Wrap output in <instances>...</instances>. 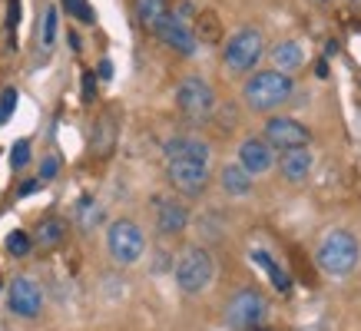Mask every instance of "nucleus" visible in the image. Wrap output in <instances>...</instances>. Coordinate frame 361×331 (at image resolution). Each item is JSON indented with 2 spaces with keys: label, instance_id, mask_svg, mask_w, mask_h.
Listing matches in <instances>:
<instances>
[{
  "label": "nucleus",
  "instance_id": "obj_1",
  "mask_svg": "<svg viewBox=\"0 0 361 331\" xmlns=\"http://www.w3.org/2000/svg\"><path fill=\"white\" fill-rule=\"evenodd\" d=\"M295 93V83L288 73H279V70H262V73H255V77L245 80V87H242V99H245V106L255 113H272L279 106H285L288 99Z\"/></svg>",
  "mask_w": 361,
  "mask_h": 331
},
{
  "label": "nucleus",
  "instance_id": "obj_2",
  "mask_svg": "<svg viewBox=\"0 0 361 331\" xmlns=\"http://www.w3.org/2000/svg\"><path fill=\"white\" fill-rule=\"evenodd\" d=\"M358 258H361L358 239H355L351 232H345V229L329 232V235L318 242V252H315L318 268H322L325 275H331V278L351 275V272H355V265H358Z\"/></svg>",
  "mask_w": 361,
  "mask_h": 331
},
{
  "label": "nucleus",
  "instance_id": "obj_3",
  "mask_svg": "<svg viewBox=\"0 0 361 331\" xmlns=\"http://www.w3.org/2000/svg\"><path fill=\"white\" fill-rule=\"evenodd\" d=\"M212 275H216V262H212V255L202 245H189L176 258V285L183 288L186 295L206 292L212 285Z\"/></svg>",
  "mask_w": 361,
  "mask_h": 331
},
{
  "label": "nucleus",
  "instance_id": "obj_4",
  "mask_svg": "<svg viewBox=\"0 0 361 331\" xmlns=\"http://www.w3.org/2000/svg\"><path fill=\"white\" fill-rule=\"evenodd\" d=\"M265 315H269V305H265V298L259 288H242V292H235V295L229 298L226 311H222L226 328H232V331H255L262 325Z\"/></svg>",
  "mask_w": 361,
  "mask_h": 331
},
{
  "label": "nucleus",
  "instance_id": "obj_5",
  "mask_svg": "<svg viewBox=\"0 0 361 331\" xmlns=\"http://www.w3.org/2000/svg\"><path fill=\"white\" fill-rule=\"evenodd\" d=\"M106 252L116 265H136L146 252V235L133 219H116L106 229Z\"/></svg>",
  "mask_w": 361,
  "mask_h": 331
},
{
  "label": "nucleus",
  "instance_id": "obj_6",
  "mask_svg": "<svg viewBox=\"0 0 361 331\" xmlns=\"http://www.w3.org/2000/svg\"><path fill=\"white\" fill-rule=\"evenodd\" d=\"M262 56H265V37L255 27H242L239 33H232L226 50H222V60H226L232 73H249Z\"/></svg>",
  "mask_w": 361,
  "mask_h": 331
},
{
  "label": "nucleus",
  "instance_id": "obj_7",
  "mask_svg": "<svg viewBox=\"0 0 361 331\" xmlns=\"http://www.w3.org/2000/svg\"><path fill=\"white\" fill-rule=\"evenodd\" d=\"M262 139L272 146L275 153H292V149H308L312 130L305 123L292 120V116H269L262 126Z\"/></svg>",
  "mask_w": 361,
  "mask_h": 331
},
{
  "label": "nucleus",
  "instance_id": "obj_8",
  "mask_svg": "<svg viewBox=\"0 0 361 331\" xmlns=\"http://www.w3.org/2000/svg\"><path fill=\"white\" fill-rule=\"evenodd\" d=\"M176 106L189 120H209L216 113V89L202 77H186L176 87Z\"/></svg>",
  "mask_w": 361,
  "mask_h": 331
},
{
  "label": "nucleus",
  "instance_id": "obj_9",
  "mask_svg": "<svg viewBox=\"0 0 361 331\" xmlns=\"http://www.w3.org/2000/svg\"><path fill=\"white\" fill-rule=\"evenodd\" d=\"M166 176H169V182H173V189L179 196L196 199L209 186V163H199V159H166Z\"/></svg>",
  "mask_w": 361,
  "mask_h": 331
},
{
  "label": "nucleus",
  "instance_id": "obj_10",
  "mask_svg": "<svg viewBox=\"0 0 361 331\" xmlns=\"http://www.w3.org/2000/svg\"><path fill=\"white\" fill-rule=\"evenodd\" d=\"M7 301H11V311L17 318H37L44 311V288L37 285L33 278L17 275L7 288Z\"/></svg>",
  "mask_w": 361,
  "mask_h": 331
},
{
  "label": "nucleus",
  "instance_id": "obj_11",
  "mask_svg": "<svg viewBox=\"0 0 361 331\" xmlns=\"http://www.w3.org/2000/svg\"><path fill=\"white\" fill-rule=\"evenodd\" d=\"M156 37L163 40L166 46H173L176 54H183V56H192L199 50V40H196V27L186 20H179L173 11L166 13L163 20L156 23Z\"/></svg>",
  "mask_w": 361,
  "mask_h": 331
},
{
  "label": "nucleus",
  "instance_id": "obj_12",
  "mask_svg": "<svg viewBox=\"0 0 361 331\" xmlns=\"http://www.w3.org/2000/svg\"><path fill=\"white\" fill-rule=\"evenodd\" d=\"M239 166L249 176H262V173H269L275 166V149L265 143L262 136H249L239 146Z\"/></svg>",
  "mask_w": 361,
  "mask_h": 331
},
{
  "label": "nucleus",
  "instance_id": "obj_13",
  "mask_svg": "<svg viewBox=\"0 0 361 331\" xmlns=\"http://www.w3.org/2000/svg\"><path fill=\"white\" fill-rule=\"evenodd\" d=\"M189 225V209L179 199H156V229L163 235H179Z\"/></svg>",
  "mask_w": 361,
  "mask_h": 331
},
{
  "label": "nucleus",
  "instance_id": "obj_14",
  "mask_svg": "<svg viewBox=\"0 0 361 331\" xmlns=\"http://www.w3.org/2000/svg\"><path fill=\"white\" fill-rule=\"evenodd\" d=\"M163 153H166V159H199V163H209V159H212L209 143L199 139V136H173V139L163 146Z\"/></svg>",
  "mask_w": 361,
  "mask_h": 331
},
{
  "label": "nucleus",
  "instance_id": "obj_15",
  "mask_svg": "<svg viewBox=\"0 0 361 331\" xmlns=\"http://www.w3.org/2000/svg\"><path fill=\"white\" fill-rule=\"evenodd\" d=\"M312 166H315V156L308 153V149H292V153H282L279 169H282L285 182H305Z\"/></svg>",
  "mask_w": 361,
  "mask_h": 331
},
{
  "label": "nucleus",
  "instance_id": "obj_16",
  "mask_svg": "<svg viewBox=\"0 0 361 331\" xmlns=\"http://www.w3.org/2000/svg\"><path fill=\"white\" fill-rule=\"evenodd\" d=\"M272 70H279V73H292V70H298V66L305 63V46L298 44V40H282V44L272 46Z\"/></svg>",
  "mask_w": 361,
  "mask_h": 331
},
{
  "label": "nucleus",
  "instance_id": "obj_17",
  "mask_svg": "<svg viewBox=\"0 0 361 331\" xmlns=\"http://www.w3.org/2000/svg\"><path fill=\"white\" fill-rule=\"evenodd\" d=\"M219 186L226 189L229 196H249V192H252V176L242 169L239 163H229V166H222Z\"/></svg>",
  "mask_w": 361,
  "mask_h": 331
},
{
  "label": "nucleus",
  "instance_id": "obj_18",
  "mask_svg": "<svg viewBox=\"0 0 361 331\" xmlns=\"http://www.w3.org/2000/svg\"><path fill=\"white\" fill-rule=\"evenodd\" d=\"M169 13V0H136V20L146 30H156V23Z\"/></svg>",
  "mask_w": 361,
  "mask_h": 331
},
{
  "label": "nucleus",
  "instance_id": "obj_19",
  "mask_svg": "<svg viewBox=\"0 0 361 331\" xmlns=\"http://www.w3.org/2000/svg\"><path fill=\"white\" fill-rule=\"evenodd\" d=\"M252 258H255V262H259V265L265 268V272H269V278H272V285L279 288V292H288V288H292V278H288V272H285L282 265L275 262V258H272L269 252L255 249V252H252Z\"/></svg>",
  "mask_w": 361,
  "mask_h": 331
},
{
  "label": "nucleus",
  "instance_id": "obj_20",
  "mask_svg": "<svg viewBox=\"0 0 361 331\" xmlns=\"http://www.w3.org/2000/svg\"><path fill=\"white\" fill-rule=\"evenodd\" d=\"M99 222H103V209H99V206L90 196H83L77 202V225L83 232H90V229H97Z\"/></svg>",
  "mask_w": 361,
  "mask_h": 331
},
{
  "label": "nucleus",
  "instance_id": "obj_21",
  "mask_svg": "<svg viewBox=\"0 0 361 331\" xmlns=\"http://www.w3.org/2000/svg\"><path fill=\"white\" fill-rule=\"evenodd\" d=\"M66 235V225L60 219H44L40 225H37V242L44 245V249H54V245L63 242Z\"/></svg>",
  "mask_w": 361,
  "mask_h": 331
},
{
  "label": "nucleus",
  "instance_id": "obj_22",
  "mask_svg": "<svg viewBox=\"0 0 361 331\" xmlns=\"http://www.w3.org/2000/svg\"><path fill=\"white\" fill-rule=\"evenodd\" d=\"M199 33H196V40L202 37V40H219V17L216 13H199Z\"/></svg>",
  "mask_w": 361,
  "mask_h": 331
},
{
  "label": "nucleus",
  "instance_id": "obj_23",
  "mask_svg": "<svg viewBox=\"0 0 361 331\" xmlns=\"http://www.w3.org/2000/svg\"><path fill=\"white\" fill-rule=\"evenodd\" d=\"M56 23H60V11L56 7H47V17H44V46H54V40H56Z\"/></svg>",
  "mask_w": 361,
  "mask_h": 331
},
{
  "label": "nucleus",
  "instance_id": "obj_24",
  "mask_svg": "<svg viewBox=\"0 0 361 331\" xmlns=\"http://www.w3.org/2000/svg\"><path fill=\"white\" fill-rule=\"evenodd\" d=\"M7 252L11 255H27L30 252V235H27V232H11V235H7Z\"/></svg>",
  "mask_w": 361,
  "mask_h": 331
},
{
  "label": "nucleus",
  "instance_id": "obj_25",
  "mask_svg": "<svg viewBox=\"0 0 361 331\" xmlns=\"http://www.w3.org/2000/svg\"><path fill=\"white\" fill-rule=\"evenodd\" d=\"M27 163H30V139H17L11 149V166L13 169H23Z\"/></svg>",
  "mask_w": 361,
  "mask_h": 331
},
{
  "label": "nucleus",
  "instance_id": "obj_26",
  "mask_svg": "<svg viewBox=\"0 0 361 331\" xmlns=\"http://www.w3.org/2000/svg\"><path fill=\"white\" fill-rule=\"evenodd\" d=\"M13 110H17V89L7 87L4 93H0V123H7V120H11Z\"/></svg>",
  "mask_w": 361,
  "mask_h": 331
},
{
  "label": "nucleus",
  "instance_id": "obj_27",
  "mask_svg": "<svg viewBox=\"0 0 361 331\" xmlns=\"http://www.w3.org/2000/svg\"><path fill=\"white\" fill-rule=\"evenodd\" d=\"M63 7L73 13L77 20H83V23H93V20H97V17H93V11H90L87 0H63Z\"/></svg>",
  "mask_w": 361,
  "mask_h": 331
},
{
  "label": "nucleus",
  "instance_id": "obj_28",
  "mask_svg": "<svg viewBox=\"0 0 361 331\" xmlns=\"http://www.w3.org/2000/svg\"><path fill=\"white\" fill-rule=\"evenodd\" d=\"M97 136H99V139H97V143H93V146H97V153H106V149H110V146H113V126H110V116H103V120H99V126H97Z\"/></svg>",
  "mask_w": 361,
  "mask_h": 331
},
{
  "label": "nucleus",
  "instance_id": "obj_29",
  "mask_svg": "<svg viewBox=\"0 0 361 331\" xmlns=\"http://www.w3.org/2000/svg\"><path fill=\"white\" fill-rule=\"evenodd\" d=\"M56 169H60V159H56V156H47L44 166H40V182L54 179V176H56Z\"/></svg>",
  "mask_w": 361,
  "mask_h": 331
},
{
  "label": "nucleus",
  "instance_id": "obj_30",
  "mask_svg": "<svg viewBox=\"0 0 361 331\" xmlns=\"http://www.w3.org/2000/svg\"><path fill=\"white\" fill-rule=\"evenodd\" d=\"M97 96V73H83V99H93Z\"/></svg>",
  "mask_w": 361,
  "mask_h": 331
},
{
  "label": "nucleus",
  "instance_id": "obj_31",
  "mask_svg": "<svg viewBox=\"0 0 361 331\" xmlns=\"http://www.w3.org/2000/svg\"><path fill=\"white\" fill-rule=\"evenodd\" d=\"M20 23V0H11V30H17Z\"/></svg>",
  "mask_w": 361,
  "mask_h": 331
},
{
  "label": "nucleus",
  "instance_id": "obj_32",
  "mask_svg": "<svg viewBox=\"0 0 361 331\" xmlns=\"http://www.w3.org/2000/svg\"><path fill=\"white\" fill-rule=\"evenodd\" d=\"M97 77H99V80H113V63H110V60H103V63H99Z\"/></svg>",
  "mask_w": 361,
  "mask_h": 331
},
{
  "label": "nucleus",
  "instance_id": "obj_33",
  "mask_svg": "<svg viewBox=\"0 0 361 331\" xmlns=\"http://www.w3.org/2000/svg\"><path fill=\"white\" fill-rule=\"evenodd\" d=\"M37 189H40V179H27V182L20 186V196H30V192H37Z\"/></svg>",
  "mask_w": 361,
  "mask_h": 331
},
{
  "label": "nucleus",
  "instance_id": "obj_34",
  "mask_svg": "<svg viewBox=\"0 0 361 331\" xmlns=\"http://www.w3.org/2000/svg\"><path fill=\"white\" fill-rule=\"evenodd\" d=\"M315 73H318V80H325V77H329V63H325V60H322V63L315 66Z\"/></svg>",
  "mask_w": 361,
  "mask_h": 331
},
{
  "label": "nucleus",
  "instance_id": "obj_35",
  "mask_svg": "<svg viewBox=\"0 0 361 331\" xmlns=\"http://www.w3.org/2000/svg\"><path fill=\"white\" fill-rule=\"evenodd\" d=\"M255 331H265V328H255Z\"/></svg>",
  "mask_w": 361,
  "mask_h": 331
}]
</instances>
